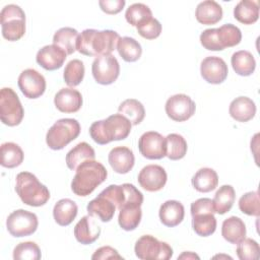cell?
Returning a JSON list of instances; mask_svg holds the SVG:
<instances>
[{"label": "cell", "mask_w": 260, "mask_h": 260, "mask_svg": "<svg viewBox=\"0 0 260 260\" xmlns=\"http://www.w3.org/2000/svg\"><path fill=\"white\" fill-rule=\"evenodd\" d=\"M119 40L120 36L115 30L86 28L78 37L76 51L89 57L111 55V53L117 49Z\"/></svg>", "instance_id": "6da1fadb"}, {"label": "cell", "mask_w": 260, "mask_h": 260, "mask_svg": "<svg viewBox=\"0 0 260 260\" xmlns=\"http://www.w3.org/2000/svg\"><path fill=\"white\" fill-rule=\"evenodd\" d=\"M131 127V122L119 113L111 115L105 120L93 122L89 127V135L95 143L105 145L127 138Z\"/></svg>", "instance_id": "7a4b0ae2"}, {"label": "cell", "mask_w": 260, "mask_h": 260, "mask_svg": "<svg viewBox=\"0 0 260 260\" xmlns=\"http://www.w3.org/2000/svg\"><path fill=\"white\" fill-rule=\"evenodd\" d=\"M71 182V190L77 196L85 197L106 181L108 172L103 164L96 160H86L75 171Z\"/></svg>", "instance_id": "3957f363"}, {"label": "cell", "mask_w": 260, "mask_h": 260, "mask_svg": "<svg viewBox=\"0 0 260 260\" xmlns=\"http://www.w3.org/2000/svg\"><path fill=\"white\" fill-rule=\"evenodd\" d=\"M15 191L20 200L28 206H43L50 199L49 189L29 172H21L17 174Z\"/></svg>", "instance_id": "277c9868"}, {"label": "cell", "mask_w": 260, "mask_h": 260, "mask_svg": "<svg viewBox=\"0 0 260 260\" xmlns=\"http://www.w3.org/2000/svg\"><path fill=\"white\" fill-rule=\"evenodd\" d=\"M80 124L76 119L63 118L56 121L46 134L47 145L53 150L64 148L80 134Z\"/></svg>", "instance_id": "5b68a950"}, {"label": "cell", "mask_w": 260, "mask_h": 260, "mask_svg": "<svg viewBox=\"0 0 260 260\" xmlns=\"http://www.w3.org/2000/svg\"><path fill=\"white\" fill-rule=\"evenodd\" d=\"M2 36L9 42L21 39L25 34V13L16 4L5 5L0 12Z\"/></svg>", "instance_id": "8992f818"}, {"label": "cell", "mask_w": 260, "mask_h": 260, "mask_svg": "<svg viewBox=\"0 0 260 260\" xmlns=\"http://www.w3.org/2000/svg\"><path fill=\"white\" fill-rule=\"evenodd\" d=\"M134 252L142 260H169L173 256L172 247L151 235L140 237L135 243Z\"/></svg>", "instance_id": "52a82bcc"}, {"label": "cell", "mask_w": 260, "mask_h": 260, "mask_svg": "<svg viewBox=\"0 0 260 260\" xmlns=\"http://www.w3.org/2000/svg\"><path fill=\"white\" fill-rule=\"evenodd\" d=\"M24 110L16 92L11 87H3L0 91V118L3 124L13 127L20 124Z\"/></svg>", "instance_id": "ba28073f"}, {"label": "cell", "mask_w": 260, "mask_h": 260, "mask_svg": "<svg viewBox=\"0 0 260 260\" xmlns=\"http://www.w3.org/2000/svg\"><path fill=\"white\" fill-rule=\"evenodd\" d=\"M39 225L36 213L17 209L12 211L6 219V228L9 234L15 238H21L32 235Z\"/></svg>", "instance_id": "9c48e42d"}, {"label": "cell", "mask_w": 260, "mask_h": 260, "mask_svg": "<svg viewBox=\"0 0 260 260\" xmlns=\"http://www.w3.org/2000/svg\"><path fill=\"white\" fill-rule=\"evenodd\" d=\"M100 194L109 198L119 210L128 204H137L141 206L143 203L142 193L133 184L129 183H124L122 185H110Z\"/></svg>", "instance_id": "30bf717a"}, {"label": "cell", "mask_w": 260, "mask_h": 260, "mask_svg": "<svg viewBox=\"0 0 260 260\" xmlns=\"http://www.w3.org/2000/svg\"><path fill=\"white\" fill-rule=\"evenodd\" d=\"M91 73L96 83L109 85L119 77L120 64L113 55L99 56L92 62Z\"/></svg>", "instance_id": "8fae6325"}, {"label": "cell", "mask_w": 260, "mask_h": 260, "mask_svg": "<svg viewBox=\"0 0 260 260\" xmlns=\"http://www.w3.org/2000/svg\"><path fill=\"white\" fill-rule=\"evenodd\" d=\"M165 110L168 117L173 121L184 122L195 114L196 105L189 95L177 93L167 100Z\"/></svg>", "instance_id": "7c38bea8"}, {"label": "cell", "mask_w": 260, "mask_h": 260, "mask_svg": "<svg viewBox=\"0 0 260 260\" xmlns=\"http://www.w3.org/2000/svg\"><path fill=\"white\" fill-rule=\"evenodd\" d=\"M138 149L141 155L147 159H160L167 153L166 137L156 131H147L140 136Z\"/></svg>", "instance_id": "4fadbf2b"}, {"label": "cell", "mask_w": 260, "mask_h": 260, "mask_svg": "<svg viewBox=\"0 0 260 260\" xmlns=\"http://www.w3.org/2000/svg\"><path fill=\"white\" fill-rule=\"evenodd\" d=\"M17 84L23 95L31 100L40 98L46 90L45 77L32 68H27L19 74Z\"/></svg>", "instance_id": "5bb4252c"}, {"label": "cell", "mask_w": 260, "mask_h": 260, "mask_svg": "<svg viewBox=\"0 0 260 260\" xmlns=\"http://www.w3.org/2000/svg\"><path fill=\"white\" fill-rule=\"evenodd\" d=\"M200 73L206 82L219 84L226 79L229 69L226 63L220 57L208 56L201 62Z\"/></svg>", "instance_id": "9a60e30c"}, {"label": "cell", "mask_w": 260, "mask_h": 260, "mask_svg": "<svg viewBox=\"0 0 260 260\" xmlns=\"http://www.w3.org/2000/svg\"><path fill=\"white\" fill-rule=\"evenodd\" d=\"M139 185L148 192H156L161 190L168 180L165 169L158 165H148L142 168L138 174Z\"/></svg>", "instance_id": "2e32d148"}, {"label": "cell", "mask_w": 260, "mask_h": 260, "mask_svg": "<svg viewBox=\"0 0 260 260\" xmlns=\"http://www.w3.org/2000/svg\"><path fill=\"white\" fill-rule=\"evenodd\" d=\"M66 58L67 54L61 48L52 44L44 46L38 51L36 61L45 70L53 71L61 68Z\"/></svg>", "instance_id": "e0dca14e"}, {"label": "cell", "mask_w": 260, "mask_h": 260, "mask_svg": "<svg viewBox=\"0 0 260 260\" xmlns=\"http://www.w3.org/2000/svg\"><path fill=\"white\" fill-rule=\"evenodd\" d=\"M54 104L62 113H75L82 106V95L77 89L64 87L55 94Z\"/></svg>", "instance_id": "ac0fdd59"}, {"label": "cell", "mask_w": 260, "mask_h": 260, "mask_svg": "<svg viewBox=\"0 0 260 260\" xmlns=\"http://www.w3.org/2000/svg\"><path fill=\"white\" fill-rule=\"evenodd\" d=\"M108 160L114 172L123 175L129 173L134 167L135 156L130 148L117 146L110 151Z\"/></svg>", "instance_id": "d6986e66"}, {"label": "cell", "mask_w": 260, "mask_h": 260, "mask_svg": "<svg viewBox=\"0 0 260 260\" xmlns=\"http://www.w3.org/2000/svg\"><path fill=\"white\" fill-rule=\"evenodd\" d=\"M101 235V228L98 225L93 216H83L74 226V237L82 245H89L95 242Z\"/></svg>", "instance_id": "ffe728a7"}, {"label": "cell", "mask_w": 260, "mask_h": 260, "mask_svg": "<svg viewBox=\"0 0 260 260\" xmlns=\"http://www.w3.org/2000/svg\"><path fill=\"white\" fill-rule=\"evenodd\" d=\"M158 216L164 225L174 228L183 221L185 208L183 204L177 200H168L160 205Z\"/></svg>", "instance_id": "44dd1931"}, {"label": "cell", "mask_w": 260, "mask_h": 260, "mask_svg": "<svg viewBox=\"0 0 260 260\" xmlns=\"http://www.w3.org/2000/svg\"><path fill=\"white\" fill-rule=\"evenodd\" d=\"M256 105L248 96H239L232 101L229 108L230 116L238 122H248L256 114Z\"/></svg>", "instance_id": "7402d4cb"}, {"label": "cell", "mask_w": 260, "mask_h": 260, "mask_svg": "<svg viewBox=\"0 0 260 260\" xmlns=\"http://www.w3.org/2000/svg\"><path fill=\"white\" fill-rule=\"evenodd\" d=\"M116 209V205L102 194H99L86 206L87 213L93 217H98L103 222L110 221L114 217Z\"/></svg>", "instance_id": "603a6c76"}, {"label": "cell", "mask_w": 260, "mask_h": 260, "mask_svg": "<svg viewBox=\"0 0 260 260\" xmlns=\"http://www.w3.org/2000/svg\"><path fill=\"white\" fill-rule=\"evenodd\" d=\"M195 16L197 21L202 24H215L222 18V8L214 0H205L197 5Z\"/></svg>", "instance_id": "cb8c5ba5"}, {"label": "cell", "mask_w": 260, "mask_h": 260, "mask_svg": "<svg viewBox=\"0 0 260 260\" xmlns=\"http://www.w3.org/2000/svg\"><path fill=\"white\" fill-rule=\"evenodd\" d=\"M95 158L94 149L87 142H79L66 154V165L71 171L76 169L86 160H93Z\"/></svg>", "instance_id": "d4e9b609"}, {"label": "cell", "mask_w": 260, "mask_h": 260, "mask_svg": "<svg viewBox=\"0 0 260 260\" xmlns=\"http://www.w3.org/2000/svg\"><path fill=\"white\" fill-rule=\"evenodd\" d=\"M77 212L78 207L76 203L69 198L60 199L53 208L54 219L61 226L69 225L75 219Z\"/></svg>", "instance_id": "484cf974"}, {"label": "cell", "mask_w": 260, "mask_h": 260, "mask_svg": "<svg viewBox=\"0 0 260 260\" xmlns=\"http://www.w3.org/2000/svg\"><path fill=\"white\" fill-rule=\"evenodd\" d=\"M246 225L238 216H230L221 224V236L231 244H238L246 238Z\"/></svg>", "instance_id": "4316f807"}, {"label": "cell", "mask_w": 260, "mask_h": 260, "mask_svg": "<svg viewBox=\"0 0 260 260\" xmlns=\"http://www.w3.org/2000/svg\"><path fill=\"white\" fill-rule=\"evenodd\" d=\"M195 190L202 193H207L214 190L218 184L217 173L210 168H202L198 170L191 180Z\"/></svg>", "instance_id": "83f0119b"}, {"label": "cell", "mask_w": 260, "mask_h": 260, "mask_svg": "<svg viewBox=\"0 0 260 260\" xmlns=\"http://www.w3.org/2000/svg\"><path fill=\"white\" fill-rule=\"evenodd\" d=\"M231 64L234 71L240 76H250L256 68V61L252 53L246 50L237 51L232 55Z\"/></svg>", "instance_id": "f1b7e54d"}, {"label": "cell", "mask_w": 260, "mask_h": 260, "mask_svg": "<svg viewBox=\"0 0 260 260\" xmlns=\"http://www.w3.org/2000/svg\"><path fill=\"white\" fill-rule=\"evenodd\" d=\"M118 222L122 230L134 231L140 223L142 217L141 206L137 204H128L119 210Z\"/></svg>", "instance_id": "f546056e"}, {"label": "cell", "mask_w": 260, "mask_h": 260, "mask_svg": "<svg viewBox=\"0 0 260 260\" xmlns=\"http://www.w3.org/2000/svg\"><path fill=\"white\" fill-rule=\"evenodd\" d=\"M78 31L69 26L59 28L53 36V44L61 48L67 55H71L76 51L78 40Z\"/></svg>", "instance_id": "4dcf8cb0"}, {"label": "cell", "mask_w": 260, "mask_h": 260, "mask_svg": "<svg viewBox=\"0 0 260 260\" xmlns=\"http://www.w3.org/2000/svg\"><path fill=\"white\" fill-rule=\"evenodd\" d=\"M234 17L243 24H253L259 18V5L256 1L242 0L234 8Z\"/></svg>", "instance_id": "1f68e13d"}, {"label": "cell", "mask_w": 260, "mask_h": 260, "mask_svg": "<svg viewBox=\"0 0 260 260\" xmlns=\"http://www.w3.org/2000/svg\"><path fill=\"white\" fill-rule=\"evenodd\" d=\"M24 154L20 146L14 142H4L1 145V166L13 169L21 165Z\"/></svg>", "instance_id": "d6a6232c"}, {"label": "cell", "mask_w": 260, "mask_h": 260, "mask_svg": "<svg viewBox=\"0 0 260 260\" xmlns=\"http://www.w3.org/2000/svg\"><path fill=\"white\" fill-rule=\"evenodd\" d=\"M193 231L200 237L211 236L216 230V218L212 212H200L192 215Z\"/></svg>", "instance_id": "836d02e7"}, {"label": "cell", "mask_w": 260, "mask_h": 260, "mask_svg": "<svg viewBox=\"0 0 260 260\" xmlns=\"http://www.w3.org/2000/svg\"><path fill=\"white\" fill-rule=\"evenodd\" d=\"M118 112L125 116L132 125L140 124L145 117L144 106L135 99H127L122 102L118 108Z\"/></svg>", "instance_id": "e575fe53"}, {"label": "cell", "mask_w": 260, "mask_h": 260, "mask_svg": "<svg viewBox=\"0 0 260 260\" xmlns=\"http://www.w3.org/2000/svg\"><path fill=\"white\" fill-rule=\"evenodd\" d=\"M236 199V192L233 186L222 185L216 191L213 198V205L215 212L218 214H224L231 210Z\"/></svg>", "instance_id": "d590c367"}, {"label": "cell", "mask_w": 260, "mask_h": 260, "mask_svg": "<svg viewBox=\"0 0 260 260\" xmlns=\"http://www.w3.org/2000/svg\"><path fill=\"white\" fill-rule=\"evenodd\" d=\"M117 51L126 62H135L142 54L141 45L131 37L120 38L117 45Z\"/></svg>", "instance_id": "8d00e7d4"}, {"label": "cell", "mask_w": 260, "mask_h": 260, "mask_svg": "<svg viewBox=\"0 0 260 260\" xmlns=\"http://www.w3.org/2000/svg\"><path fill=\"white\" fill-rule=\"evenodd\" d=\"M167 144V153L171 160H179L183 158L187 153V141L185 138L177 133H171L166 137Z\"/></svg>", "instance_id": "74e56055"}, {"label": "cell", "mask_w": 260, "mask_h": 260, "mask_svg": "<svg viewBox=\"0 0 260 260\" xmlns=\"http://www.w3.org/2000/svg\"><path fill=\"white\" fill-rule=\"evenodd\" d=\"M125 18L129 24L137 27L151 19L152 12L150 8L145 4L134 3L127 8L125 12Z\"/></svg>", "instance_id": "f35d334b"}, {"label": "cell", "mask_w": 260, "mask_h": 260, "mask_svg": "<svg viewBox=\"0 0 260 260\" xmlns=\"http://www.w3.org/2000/svg\"><path fill=\"white\" fill-rule=\"evenodd\" d=\"M84 64L79 59H73L67 63L63 72V78L65 83L70 86L74 87L81 83L84 77Z\"/></svg>", "instance_id": "ab89813d"}, {"label": "cell", "mask_w": 260, "mask_h": 260, "mask_svg": "<svg viewBox=\"0 0 260 260\" xmlns=\"http://www.w3.org/2000/svg\"><path fill=\"white\" fill-rule=\"evenodd\" d=\"M218 37L219 41L223 47V49L229 47H235L239 45L242 41V32L241 29L234 25L233 23H225L218 28Z\"/></svg>", "instance_id": "60d3db41"}, {"label": "cell", "mask_w": 260, "mask_h": 260, "mask_svg": "<svg viewBox=\"0 0 260 260\" xmlns=\"http://www.w3.org/2000/svg\"><path fill=\"white\" fill-rule=\"evenodd\" d=\"M41 257V249L35 242H22L13 249L14 260H39Z\"/></svg>", "instance_id": "b9f144b4"}, {"label": "cell", "mask_w": 260, "mask_h": 260, "mask_svg": "<svg viewBox=\"0 0 260 260\" xmlns=\"http://www.w3.org/2000/svg\"><path fill=\"white\" fill-rule=\"evenodd\" d=\"M239 208L243 213L247 215H253L258 217L260 214V201L258 191H251L245 193L239 199Z\"/></svg>", "instance_id": "7bdbcfd3"}, {"label": "cell", "mask_w": 260, "mask_h": 260, "mask_svg": "<svg viewBox=\"0 0 260 260\" xmlns=\"http://www.w3.org/2000/svg\"><path fill=\"white\" fill-rule=\"evenodd\" d=\"M237 255L240 260H257L259 259V244L250 238H245L238 243Z\"/></svg>", "instance_id": "ee69618b"}, {"label": "cell", "mask_w": 260, "mask_h": 260, "mask_svg": "<svg viewBox=\"0 0 260 260\" xmlns=\"http://www.w3.org/2000/svg\"><path fill=\"white\" fill-rule=\"evenodd\" d=\"M200 43L208 51H222L224 50L218 37L217 28H207L200 35Z\"/></svg>", "instance_id": "f6af8a7d"}, {"label": "cell", "mask_w": 260, "mask_h": 260, "mask_svg": "<svg viewBox=\"0 0 260 260\" xmlns=\"http://www.w3.org/2000/svg\"><path fill=\"white\" fill-rule=\"evenodd\" d=\"M138 34L146 40H154L159 37L161 32V24L156 18H151L145 23L136 27Z\"/></svg>", "instance_id": "bcb514c9"}, {"label": "cell", "mask_w": 260, "mask_h": 260, "mask_svg": "<svg viewBox=\"0 0 260 260\" xmlns=\"http://www.w3.org/2000/svg\"><path fill=\"white\" fill-rule=\"evenodd\" d=\"M191 215L200 212H212L215 213L213 201L210 198H199L191 203Z\"/></svg>", "instance_id": "7dc6e473"}, {"label": "cell", "mask_w": 260, "mask_h": 260, "mask_svg": "<svg viewBox=\"0 0 260 260\" xmlns=\"http://www.w3.org/2000/svg\"><path fill=\"white\" fill-rule=\"evenodd\" d=\"M125 0H101L99 5L101 9L107 14H117L125 6Z\"/></svg>", "instance_id": "c3c4849f"}, {"label": "cell", "mask_w": 260, "mask_h": 260, "mask_svg": "<svg viewBox=\"0 0 260 260\" xmlns=\"http://www.w3.org/2000/svg\"><path fill=\"white\" fill-rule=\"evenodd\" d=\"M91 259L102 260V259H123V257L118 253V251L110 246H104L95 250L92 254Z\"/></svg>", "instance_id": "681fc988"}, {"label": "cell", "mask_w": 260, "mask_h": 260, "mask_svg": "<svg viewBox=\"0 0 260 260\" xmlns=\"http://www.w3.org/2000/svg\"><path fill=\"white\" fill-rule=\"evenodd\" d=\"M200 259L198 255L194 254L193 252H184L183 254H181L178 259Z\"/></svg>", "instance_id": "f907efd6"}]
</instances>
